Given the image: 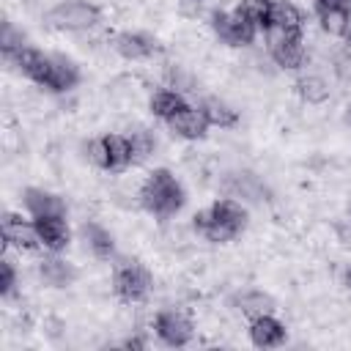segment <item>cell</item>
<instances>
[{"label":"cell","instance_id":"cell-19","mask_svg":"<svg viewBox=\"0 0 351 351\" xmlns=\"http://www.w3.org/2000/svg\"><path fill=\"white\" fill-rule=\"evenodd\" d=\"M82 236H85L88 250H90L99 261L115 258V239H112L110 230H104V228L96 225V222H88V225H82Z\"/></svg>","mask_w":351,"mask_h":351},{"label":"cell","instance_id":"cell-27","mask_svg":"<svg viewBox=\"0 0 351 351\" xmlns=\"http://www.w3.org/2000/svg\"><path fill=\"white\" fill-rule=\"evenodd\" d=\"M22 47H27V44H25V36L16 33L11 22H5V25H3V38H0V49H3V55H5L8 60H14V55H16Z\"/></svg>","mask_w":351,"mask_h":351},{"label":"cell","instance_id":"cell-17","mask_svg":"<svg viewBox=\"0 0 351 351\" xmlns=\"http://www.w3.org/2000/svg\"><path fill=\"white\" fill-rule=\"evenodd\" d=\"M38 277L49 288H69L77 280V269L60 258H44L38 266Z\"/></svg>","mask_w":351,"mask_h":351},{"label":"cell","instance_id":"cell-14","mask_svg":"<svg viewBox=\"0 0 351 351\" xmlns=\"http://www.w3.org/2000/svg\"><path fill=\"white\" fill-rule=\"evenodd\" d=\"M33 222H36V230H38V239H41L44 250L60 252V250L69 247L71 228H69L66 217H33Z\"/></svg>","mask_w":351,"mask_h":351},{"label":"cell","instance_id":"cell-15","mask_svg":"<svg viewBox=\"0 0 351 351\" xmlns=\"http://www.w3.org/2000/svg\"><path fill=\"white\" fill-rule=\"evenodd\" d=\"M80 82V69L63 58V55H52V69H49V80H47V90L52 93H66Z\"/></svg>","mask_w":351,"mask_h":351},{"label":"cell","instance_id":"cell-23","mask_svg":"<svg viewBox=\"0 0 351 351\" xmlns=\"http://www.w3.org/2000/svg\"><path fill=\"white\" fill-rule=\"evenodd\" d=\"M315 14H318V22H321V30L324 33L337 36V38H346L348 36L351 14L346 8H326V11H315Z\"/></svg>","mask_w":351,"mask_h":351},{"label":"cell","instance_id":"cell-20","mask_svg":"<svg viewBox=\"0 0 351 351\" xmlns=\"http://www.w3.org/2000/svg\"><path fill=\"white\" fill-rule=\"evenodd\" d=\"M184 104H186V99H184V93L176 90V88H159V90H154V96H151V101H148L151 115H156V118H162V121H167L170 115H176Z\"/></svg>","mask_w":351,"mask_h":351},{"label":"cell","instance_id":"cell-8","mask_svg":"<svg viewBox=\"0 0 351 351\" xmlns=\"http://www.w3.org/2000/svg\"><path fill=\"white\" fill-rule=\"evenodd\" d=\"M211 27H214L217 38L228 47H247L258 36V27H252L236 8L233 11H214L211 14Z\"/></svg>","mask_w":351,"mask_h":351},{"label":"cell","instance_id":"cell-2","mask_svg":"<svg viewBox=\"0 0 351 351\" xmlns=\"http://www.w3.org/2000/svg\"><path fill=\"white\" fill-rule=\"evenodd\" d=\"M140 206L159 217V219H167L173 214L181 211L184 206V186L181 181L167 170V167H156L145 176L143 186H140Z\"/></svg>","mask_w":351,"mask_h":351},{"label":"cell","instance_id":"cell-7","mask_svg":"<svg viewBox=\"0 0 351 351\" xmlns=\"http://www.w3.org/2000/svg\"><path fill=\"white\" fill-rule=\"evenodd\" d=\"M266 41H269V55L280 69H302L304 63V38L302 33H285V30H266Z\"/></svg>","mask_w":351,"mask_h":351},{"label":"cell","instance_id":"cell-16","mask_svg":"<svg viewBox=\"0 0 351 351\" xmlns=\"http://www.w3.org/2000/svg\"><path fill=\"white\" fill-rule=\"evenodd\" d=\"M302 25H304V16L302 11L288 3V0H274L271 3V14H269V27L274 30H285V33H302ZM266 27V30H269Z\"/></svg>","mask_w":351,"mask_h":351},{"label":"cell","instance_id":"cell-11","mask_svg":"<svg viewBox=\"0 0 351 351\" xmlns=\"http://www.w3.org/2000/svg\"><path fill=\"white\" fill-rule=\"evenodd\" d=\"M250 340L252 346L258 348H277L285 343L288 332H285V324L277 321L271 313H263V315H252L250 318Z\"/></svg>","mask_w":351,"mask_h":351},{"label":"cell","instance_id":"cell-6","mask_svg":"<svg viewBox=\"0 0 351 351\" xmlns=\"http://www.w3.org/2000/svg\"><path fill=\"white\" fill-rule=\"evenodd\" d=\"M154 332L156 337L170 348H184L195 337V324L184 310L167 307L154 315Z\"/></svg>","mask_w":351,"mask_h":351},{"label":"cell","instance_id":"cell-12","mask_svg":"<svg viewBox=\"0 0 351 351\" xmlns=\"http://www.w3.org/2000/svg\"><path fill=\"white\" fill-rule=\"evenodd\" d=\"M22 206L30 217H66L63 197L41 186H27L22 192Z\"/></svg>","mask_w":351,"mask_h":351},{"label":"cell","instance_id":"cell-26","mask_svg":"<svg viewBox=\"0 0 351 351\" xmlns=\"http://www.w3.org/2000/svg\"><path fill=\"white\" fill-rule=\"evenodd\" d=\"M129 143H132V165L145 162V159L154 154V148H156L154 134H151L148 129H143V126H137V129L129 132Z\"/></svg>","mask_w":351,"mask_h":351},{"label":"cell","instance_id":"cell-9","mask_svg":"<svg viewBox=\"0 0 351 351\" xmlns=\"http://www.w3.org/2000/svg\"><path fill=\"white\" fill-rule=\"evenodd\" d=\"M3 241H5V247H16V250H25V252H33V250L41 247L36 222L25 219L22 214H14V211L3 214Z\"/></svg>","mask_w":351,"mask_h":351},{"label":"cell","instance_id":"cell-10","mask_svg":"<svg viewBox=\"0 0 351 351\" xmlns=\"http://www.w3.org/2000/svg\"><path fill=\"white\" fill-rule=\"evenodd\" d=\"M167 129L176 134V137H181V140H200L203 134H206V129H208V121H206V115H203V110L200 107H192V104H184L176 115H170L167 121Z\"/></svg>","mask_w":351,"mask_h":351},{"label":"cell","instance_id":"cell-18","mask_svg":"<svg viewBox=\"0 0 351 351\" xmlns=\"http://www.w3.org/2000/svg\"><path fill=\"white\" fill-rule=\"evenodd\" d=\"M197 107L203 110V115H206L208 126L230 129V126H236V123H239V112H236L228 101H222V99H217V96H206Z\"/></svg>","mask_w":351,"mask_h":351},{"label":"cell","instance_id":"cell-5","mask_svg":"<svg viewBox=\"0 0 351 351\" xmlns=\"http://www.w3.org/2000/svg\"><path fill=\"white\" fill-rule=\"evenodd\" d=\"M101 19V11L96 3L88 0H60L47 11V22L55 30H88Z\"/></svg>","mask_w":351,"mask_h":351},{"label":"cell","instance_id":"cell-28","mask_svg":"<svg viewBox=\"0 0 351 351\" xmlns=\"http://www.w3.org/2000/svg\"><path fill=\"white\" fill-rule=\"evenodd\" d=\"M14 288H16V269H14V263L8 258H3L0 261V293L11 296Z\"/></svg>","mask_w":351,"mask_h":351},{"label":"cell","instance_id":"cell-3","mask_svg":"<svg viewBox=\"0 0 351 351\" xmlns=\"http://www.w3.org/2000/svg\"><path fill=\"white\" fill-rule=\"evenodd\" d=\"M85 151H88V159L96 167L110 170V173L126 170L132 165V143H129V134L110 132V134L93 137V140H88Z\"/></svg>","mask_w":351,"mask_h":351},{"label":"cell","instance_id":"cell-25","mask_svg":"<svg viewBox=\"0 0 351 351\" xmlns=\"http://www.w3.org/2000/svg\"><path fill=\"white\" fill-rule=\"evenodd\" d=\"M271 3L274 0H239L236 11L258 30H266L269 27V14H271Z\"/></svg>","mask_w":351,"mask_h":351},{"label":"cell","instance_id":"cell-4","mask_svg":"<svg viewBox=\"0 0 351 351\" xmlns=\"http://www.w3.org/2000/svg\"><path fill=\"white\" fill-rule=\"evenodd\" d=\"M151 274L143 263L137 261H129V258H121L112 269V291L121 302L126 304H137L143 302L148 293H151Z\"/></svg>","mask_w":351,"mask_h":351},{"label":"cell","instance_id":"cell-22","mask_svg":"<svg viewBox=\"0 0 351 351\" xmlns=\"http://www.w3.org/2000/svg\"><path fill=\"white\" fill-rule=\"evenodd\" d=\"M228 195L230 197H244V200H261L263 197V184L252 173H233L228 181Z\"/></svg>","mask_w":351,"mask_h":351},{"label":"cell","instance_id":"cell-13","mask_svg":"<svg viewBox=\"0 0 351 351\" xmlns=\"http://www.w3.org/2000/svg\"><path fill=\"white\" fill-rule=\"evenodd\" d=\"M112 49H115L121 58H126V60H145V58H151V55L159 49V44H156V38L148 36V33L123 30V33H118V36L112 38Z\"/></svg>","mask_w":351,"mask_h":351},{"label":"cell","instance_id":"cell-30","mask_svg":"<svg viewBox=\"0 0 351 351\" xmlns=\"http://www.w3.org/2000/svg\"><path fill=\"white\" fill-rule=\"evenodd\" d=\"M343 285H346V288H348V291H351V269H348V271H346V274H343Z\"/></svg>","mask_w":351,"mask_h":351},{"label":"cell","instance_id":"cell-29","mask_svg":"<svg viewBox=\"0 0 351 351\" xmlns=\"http://www.w3.org/2000/svg\"><path fill=\"white\" fill-rule=\"evenodd\" d=\"M123 348H145V340L143 337H129V340H123Z\"/></svg>","mask_w":351,"mask_h":351},{"label":"cell","instance_id":"cell-1","mask_svg":"<svg viewBox=\"0 0 351 351\" xmlns=\"http://www.w3.org/2000/svg\"><path fill=\"white\" fill-rule=\"evenodd\" d=\"M247 208L236 197H217L208 208H200L192 217V228L211 244H225L233 241L244 228H247Z\"/></svg>","mask_w":351,"mask_h":351},{"label":"cell","instance_id":"cell-21","mask_svg":"<svg viewBox=\"0 0 351 351\" xmlns=\"http://www.w3.org/2000/svg\"><path fill=\"white\" fill-rule=\"evenodd\" d=\"M296 93L304 104H324L329 99V82L321 74H302L296 80Z\"/></svg>","mask_w":351,"mask_h":351},{"label":"cell","instance_id":"cell-24","mask_svg":"<svg viewBox=\"0 0 351 351\" xmlns=\"http://www.w3.org/2000/svg\"><path fill=\"white\" fill-rule=\"evenodd\" d=\"M236 304H239V310H241L244 315H250V318L274 310V299H271L269 293H263V291H255V288L239 293V296H236Z\"/></svg>","mask_w":351,"mask_h":351}]
</instances>
